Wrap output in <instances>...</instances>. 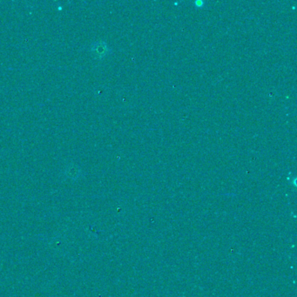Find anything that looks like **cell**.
<instances>
[{"label":"cell","instance_id":"6da1fadb","mask_svg":"<svg viewBox=\"0 0 297 297\" xmlns=\"http://www.w3.org/2000/svg\"><path fill=\"white\" fill-rule=\"evenodd\" d=\"M108 47L105 42L98 41L94 42L91 46V52L93 53L94 56L97 59H102L107 55L108 53Z\"/></svg>","mask_w":297,"mask_h":297}]
</instances>
